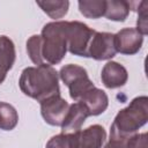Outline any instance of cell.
I'll return each instance as SVG.
<instances>
[{
	"label": "cell",
	"mask_w": 148,
	"mask_h": 148,
	"mask_svg": "<svg viewBox=\"0 0 148 148\" xmlns=\"http://www.w3.org/2000/svg\"><path fill=\"white\" fill-rule=\"evenodd\" d=\"M128 74L124 66L116 61H109L102 69L101 79L106 88L114 89L124 86L127 81Z\"/></svg>",
	"instance_id": "cell-8"
},
{
	"label": "cell",
	"mask_w": 148,
	"mask_h": 148,
	"mask_svg": "<svg viewBox=\"0 0 148 148\" xmlns=\"http://www.w3.org/2000/svg\"><path fill=\"white\" fill-rule=\"evenodd\" d=\"M42 57L49 65L62 60L67 52V22H50L42 30Z\"/></svg>",
	"instance_id": "cell-3"
},
{
	"label": "cell",
	"mask_w": 148,
	"mask_h": 148,
	"mask_svg": "<svg viewBox=\"0 0 148 148\" xmlns=\"http://www.w3.org/2000/svg\"><path fill=\"white\" fill-rule=\"evenodd\" d=\"M148 120V98L140 96L120 110L111 125L110 136L128 139Z\"/></svg>",
	"instance_id": "cell-2"
},
{
	"label": "cell",
	"mask_w": 148,
	"mask_h": 148,
	"mask_svg": "<svg viewBox=\"0 0 148 148\" xmlns=\"http://www.w3.org/2000/svg\"><path fill=\"white\" fill-rule=\"evenodd\" d=\"M37 5L51 18H60L67 13L69 2L68 1H37Z\"/></svg>",
	"instance_id": "cell-16"
},
{
	"label": "cell",
	"mask_w": 148,
	"mask_h": 148,
	"mask_svg": "<svg viewBox=\"0 0 148 148\" xmlns=\"http://www.w3.org/2000/svg\"><path fill=\"white\" fill-rule=\"evenodd\" d=\"M27 52L31 61L37 66L44 64L42 57V38L38 35L31 36L27 42Z\"/></svg>",
	"instance_id": "cell-19"
},
{
	"label": "cell",
	"mask_w": 148,
	"mask_h": 148,
	"mask_svg": "<svg viewBox=\"0 0 148 148\" xmlns=\"http://www.w3.org/2000/svg\"><path fill=\"white\" fill-rule=\"evenodd\" d=\"M95 34V30L82 22H67V49L72 54L89 57V46Z\"/></svg>",
	"instance_id": "cell-4"
},
{
	"label": "cell",
	"mask_w": 148,
	"mask_h": 148,
	"mask_svg": "<svg viewBox=\"0 0 148 148\" xmlns=\"http://www.w3.org/2000/svg\"><path fill=\"white\" fill-rule=\"evenodd\" d=\"M79 9L81 14L89 18H98L104 16L105 1H79Z\"/></svg>",
	"instance_id": "cell-17"
},
{
	"label": "cell",
	"mask_w": 148,
	"mask_h": 148,
	"mask_svg": "<svg viewBox=\"0 0 148 148\" xmlns=\"http://www.w3.org/2000/svg\"><path fill=\"white\" fill-rule=\"evenodd\" d=\"M67 87L69 89L71 98L79 102L88 90L94 88V83L89 80L88 74H84V75H81V76L76 77L75 80H73Z\"/></svg>",
	"instance_id": "cell-14"
},
{
	"label": "cell",
	"mask_w": 148,
	"mask_h": 148,
	"mask_svg": "<svg viewBox=\"0 0 148 148\" xmlns=\"http://www.w3.org/2000/svg\"><path fill=\"white\" fill-rule=\"evenodd\" d=\"M147 9H148V1H141L139 3V7H138V13H139V16H138V28L136 30L142 35H147L148 32V23H147Z\"/></svg>",
	"instance_id": "cell-21"
},
{
	"label": "cell",
	"mask_w": 148,
	"mask_h": 148,
	"mask_svg": "<svg viewBox=\"0 0 148 148\" xmlns=\"http://www.w3.org/2000/svg\"><path fill=\"white\" fill-rule=\"evenodd\" d=\"M116 53L114 35L110 32L96 31L89 46V57L96 60H106L114 57Z\"/></svg>",
	"instance_id": "cell-6"
},
{
	"label": "cell",
	"mask_w": 148,
	"mask_h": 148,
	"mask_svg": "<svg viewBox=\"0 0 148 148\" xmlns=\"http://www.w3.org/2000/svg\"><path fill=\"white\" fill-rule=\"evenodd\" d=\"M84 74H87V71L83 67L77 66V65H73V64H69V65L64 66L60 69V73H59L60 79L62 80V82L66 86H68L76 77H79L81 75H84Z\"/></svg>",
	"instance_id": "cell-20"
},
{
	"label": "cell",
	"mask_w": 148,
	"mask_h": 148,
	"mask_svg": "<svg viewBox=\"0 0 148 148\" xmlns=\"http://www.w3.org/2000/svg\"><path fill=\"white\" fill-rule=\"evenodd\" d=\"M18 116L16 110L8 103L0 102V128L10 131L17 125Z\"/></svg>",
	"instance_id": "cell-15"
},
{
	"label": "cell",
	"mask_w": 148,
	"mask_h": 148,
	"mask_svg": "<svg viewBox=\"0 0 148 148\" xmlns=\"http://www.w3.org/2000/svg\"><path fill=\"white\" fill-rule=\"evenodd\" d=\"M143 36L134 28H125L114 35V47L123 54H135L142 45Z\"/></svg>",
	"instance_id": "cell-7"
},
{
	"label": "cell",
	"mask_w": 148,
	"mask_h": 148,
	"mask_svg": "<svg viewBox=\"0 0 148 148\" xmlns=\"http://www.w3.org/2000/svg\"><path fill=\"white\" fill-rule=\"evenodd\" d=\"M87 117H89V114L86 108L80 102H76L69 105L67 116L61 125L62 133H74V132L80 131Z\"/></svg>",
	"instance_id": "cell-11"
},
{
	"label": "cell",
	"mask_w": 148,
	"mask_h": 148,
	"mask_svg": "<svg viewBox=\"0 0 148 148\" xmlns=\"http://www.w3.org/2000/svg\"><path fill=\"white\" fill-rule=\"evenodd\" d=\"M127 140L128 139L110 136V140L104 148H127Z\"/></svg>",
	"instance_id": "cell-23"
},
{
	"label": "cell",
	"mask_w": 148,
	"mask_h": 148,
	"mask_svg": "<svg viewBox=\"0 0 148 148\" xmlns=\"http://www.w3.org/2000/svg\"><path fill=\"white\" fill-rule=\"evenodd\" d=\"M15 61V46L7 36H0V84Z\"/></svg>",
	"instance_id": "cell-12"
},
{
	"label": "cell",
	"mask_w": 148,
	"mask_h": 148,
	"mask_svg": "<svg viewBox=\"0 0 148 148\" xmlns=\"http://www.w3.org/2000/svg\"><path fill=\"white\" fill-rule=\"evenodd\" d=\"M87 110L89 116H97L105 111L109 104V99L106 94L97 88H92L88 90L82 98L79 101Z\"/></svg>",
	"instance_id": "cell-9"
},
{
	"label": "cell",
	"mask_w": 148,
	"mask_h": 148,
	"mask_svg": "<svg viewBox=\"0 0 148 148\" xmlns=\"http://www.w3.org/2000/svg\"><path fill=\"white\" fill-rule=\"evenodd\" d=\"M106 133L101 125H92L83 131H77V148H101Z\"/></svg>",
	"instance_id": "cell-10"
},
{
	"label": "cell",
	"mask_w": 148,
	"mask_h": 148,
	"mask_svg": "<svg viewBox=\"0 0 148 148\" xmlns=\"http://www.w3.org/2000/svg\"><path fill=\"white\" fill-rule=\"evenodd\" d=\"M130 2L123 0H111L105 1L104 16L112 21H125L130 13Z\"/></svg>",
	"instance_id": "cell-13"
},
{
	"label": "cell",
	"mask_w": 148,
	"mask_h": 148,
	"mask_svg": "<svg viewBox=\"0 0 148 148\" xmlns=\"http://www.w3.org/2000/svg\"><path fill=\"white\" fill-rule=\"evenodd\" d=\"M127 148H148L147 133L133 134L127 140Z\"/></svg>",
	"instance_id": "cell-22"
},
{
	"label": "cell",
	"mask_w": 148,
	"mask_h": 148,
	"mask_svg": "<svg viewBox=\"0 0 148 148\" xmlns=\"http://www.w3.org/2000/svg\"><path fill=\"white\" fill-rule=\"evenodd\" d=\"M21 90L29 97L42 102L59 94L58 73L49 64L23 69L20 81Z\"/></svg>",
	"instance_id": "cell-1"
},
{
	"label": "cell",
	"mask_w": 148,
	"mask_h": 148,
	"mask_svg": "<svg viewBox=\"0 0 148 148\" xmlns=\"http://www.w3.org/2000/svg\"><path fill=\"white\" fill-rule=\"evenodd\" d=\"M69 104L60 96L56 95L40 102V112L44 120L52 126H61L67 112Z\"/></svg>",
	"instance_id": "cell-5"
},
{
	"label": "cell",
	"mask_w": 148,
	"mask_h": 148,
	"mask_svg": "<svg viewBox=\"0 0 148 148\" xmlns=\"http://www.w3.org/2000/svg\"><path fill=\"white\" fill-rule=\"evenodd\" d=\"M46 148H77V132L61 133L51 138Z\"/></svg>",
	"instance_id": "cell-18"
}]
</instances>
